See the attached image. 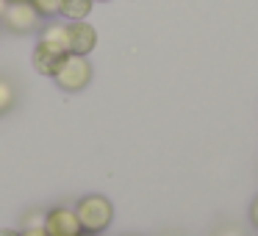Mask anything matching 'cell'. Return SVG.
<instances>
[{"label": "cell", "mask_w": 258, "mask_h": 236, "mask_svg": "<svg viewBox=\"0 0 258 236\" xmlns=\"http://www.w3.org/2000/svg\"><path fill=\"white\" fill-rule=\"evenodd\" d=\"M20 236H47V233H45V228H23Z\"/></svg>", "instance_id": "obj_12"}, {"label": "cell", "mask_w": 258, "mask_h": 236, "mask_svg": "<svg viewBox=\"0 0 258 236\" xmlns=\"http://www.w3.org/2000/svg\"><path fill=\"white\" fill-rule=\"evenodd\" d=\"M67 23V20H64ZM97 47V28L89 20H75L67 23V50L73 56H92Z\"/></svg>", "instance_id": "obj_6"}, {"label": "cell", "mask_w": 258, "mask_h": 236, "mask_svg": "<svg viewBox=\"0 0 258 236\" xmlns=\"http://www.w3.org/2000/svg\"><path fill=\"white\" fill-rule=\"evenodd\" d=\"M73 208L81 219L84 233H100L103 236L114 222V203L106 195H86Z\"/></svg>", "instance_id": "obj_1"}, {"label": "cell", "mask_w": 258, "mask_h": 236, "mask_svg": "<svg viewBox=\"0 0 258 236\" xmlns=\"http://www.w3.org/2000/svg\"><path fill=\"white\" fill-rule=\"evenodd\" d=\"M39 39L42 42H50V45H61L67 47V23L64 20H45L39 28Z\"/></svg>", "instance_id": "obj_8"}, {"label": "cell", "mask_w": 258, "mask_h": 236, "mask_svg": "<svg viewBox=\"0 0 258 236\" xmlns=\"http://www.w3.org/2000/svg\"><path fill=\"white\" fill-rule=\"evenodd\" d=\"M42 14L34 9L31 0H23V3H9L3 17H0V25L9 31V34H17V36H25V34H39L42 28Z\"/></svg>", "instance_id": "obj_2"}, {"label": "cell", "mask_w": 258, "mask_h": 236, "mask_svg": "<svg viewBox=\"0 0 258 236\" xmlns=\"http://www.w3.org/2000/svg\"><path fill=\"white\" fill-rule=\"evenodd\" d=\"M250 222L258 228V197L252 200V206H250Z\"/></svg>", "instance_id": "obj_13"}, {"label": "cell", "mask_w": 258, "mask_h": 236, "mask_svg": "<svg viewBox=\"0 0 258 236\" xmlns=\"http://www.w3.org/2000/svg\"><path fill=\"white\" fill-rule=\"evenodd\" d=\"M9 3H23V0H9Z\"/></svg>", "instance_id": "obj_17"}, {"label": "cell", "mask_w": 258, "mask_h": 236, "mask_svg": "<svg viewBox=\"0 0 258 236\" xmlns=\"http://www.w3.org/2000/svg\"><path fill=\"white\" fill-rule=\"evenodd\" d=\"M70 56L67 47L61 45H50V42H36L34 53H31V64H34V70L39 75H45V78H56V73L61 70L64 58Z\"/></svg>", "instance_id": "obj_5"}, {"label": "cell", "mask_w": 258, "mask_h": 236, "mask_svg": "<svg viewBox=\"0 0 258 236\" xmlns=\"http://www.w3.org/2000/svg\"><path fill=\"white\" fill-rule=\"evenodd\" d=\"M131 236H134V233H131Z\"/></svg>", "instance_id": "obj_20"}, {"label": "cell", "mask_w": 258, "mask_h": 236, "mask_svg": "<svg viewBox=\"0 0 258 236\" xmlns=\"http://www.w3.org/2000/svg\"><path fill=\"white\" fill-rule=\"evenodd\" d=\"M6 6H9V0H0V17H3V12H6Z\"/></svg>", "instance_id": "obj_16"}, {"label": "cell", "mask_w": 258, "mask_h": 236, "mask_svg": "<svg viewBox=\"0 0 258 236\" xmlns=\"http://www.w3.org/2000/svg\"><path fill=\"white\" fill-rule=\"evenodd\" d=\"M95 3H108V0H95Z\"/></svg>", "instance_id": "obj_19"}, {"label": "cell", "mask_w": 258, "mask_h": 236, "mask_svg": "<svg viewBox=\"0 0 258 236\" xmlns=\"http://www.w3.org/2000/svg\"><path fill=\"white\" fill-rule=\"evenodd\" d=\"M14 100H17V89H14V84L6 78V75H0V117L12 111Z\"/></svg>", "instance_id": "obj_9"}, {"label": "cell", "mask_w": 258, "mask_h": 236, "mask_svg": "<svg viewBox=\"0 0 258 236\" xmlns=\"http://www.w3.org/2000/svg\"><path fill=\"white\" fill-rule=\"evenodd\" d=\"M34 9L42 14V20H56L61 12V0H31Z\"/></svg>", "instance_id": "obj_10"}, {"label": "cell", "mask_w": 258, "mask_h": 236, "mask_svg": "<svg viewBox=\"0 0 258 236\" xmlns=\"http://www.w3.org/2000/svg\"><path fill=\"white\" fill-rule=\"evenodd\" d=\"M42 228H45L47 236H84L81 219L73 206H56L50 211H45V225Z\"/></svg>", "instance_id": "obj_4"}, {"label": "cell", "mask_w": 258, "mask_h": 236, "mask_svg": "<svg viewBox=\"0 0 258 236\" xmlns=\"http://www.w3.org/2000/svg\"><path fill=\"white\" fill-rule=\"evenodd\" d=\"M217 236H241V233H239V230H230V228H222Z\"/></svg>", "instance_id": "obj_15"}, {"label": "cell", "mask_w": 258, "mask_h": 236, "mask_svg": "<svg viewBox=\"0 0 258 236\" xmlns=\"http://www.w3.org/2000/svg\"><path fill=\"white\" fill-rule=\"evenodd\" d=\"M92 75H95V70H92L89 56H73V53H70L53 81H56L58 89L73 95V92H84L86 86L92 84Z\"/></svg>", "instance_id": "obj_3"}, {"label": "cell", "mask_w": 258, "mask_h": 236, "mask_svg": "<svg viewBox=\"0 0 258 236\" xmlns=\"http://www.w3.org/2000/svg\"><path fill=\"white\" fill-rule=\"evenodd\" d=\"M92 9H95V0H61V12L58 17L75 23V20H89Z\"/></svg>", "instance_id": "obj_7"}, {"label": "cell", "mask_w": 258, "mask_h": 236, "mask_svg": "<svg viewBox=\"0 0 258 236\" xmlns=\"http://www.w3.org/2000/svg\"><path fill=\"white\" fill-rule=\"evenodd\" d=\"M0 236H20V230H14V228H0Z\"/></svg>", "instance_id": "obj_14"}, {"label": "cell", "mask_w": 258, "mask_h": 236, "mask_svg": "<svg viewBox=\"0 0 258 236\" xmlns=\"http://www.w3.org/2000/svg\"><path fill=\"white\" fill-rule=\"evenodd\" d=\"M45 225V211L42 208H31L23 217V228H42Z\"/></svg>", "instance_id": "obj_11"}, {"label": "cell", "mask_w": 258, "mask_h": 236, "mask_svg": "<svg viewBox=\"0 0 258 236\" xmlns=\"http://www.w3.org/2000/svg\"><path fill=\"white\" fill-rule=\"evenodd\" d=\"M84 236H100V233H84Z\"/></svg>", "instance_id": "obj_18"}]
</instances>
